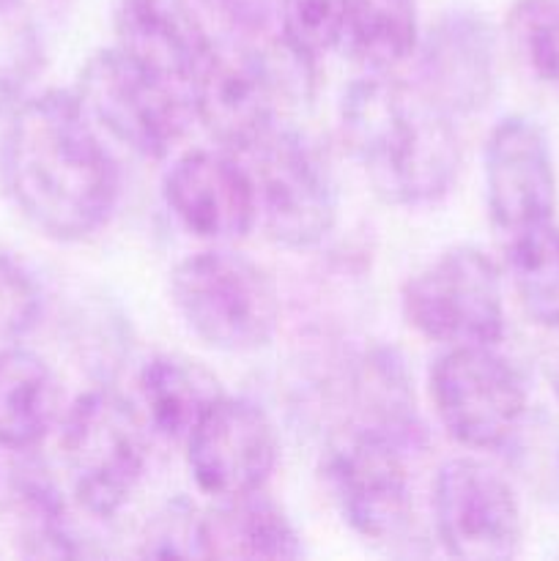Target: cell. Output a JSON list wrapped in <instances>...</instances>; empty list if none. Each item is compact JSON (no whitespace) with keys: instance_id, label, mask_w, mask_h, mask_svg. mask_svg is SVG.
<instances>
[{"instance_id":"cell-30","label":"cell","mask_w":559,"mask_h":561,"mask_svg":"<svg viewBox=\"0 0 559 561\" xmlns=\"http://www.w3.org/2000/svg\"><path fill=\"white\" fill-rule=\"evenodd\" d=\"M546 373H548V383H551V392H554V398H557V403H559V348L554 351V354H551V359H548V365H546Z\"/></svg>"},{"instance_id":"cell-6","label":"cell","mask_w":559,"mask_h":561,"mask_svg":"<svg viewBox=\"0 0 559 561\" xmlns=\"http://www.w3.org/2000/svg\"><path fill=\"white\" fill-rule=\"evenodd\" d=\"M403 318L444 345H497L504 337L499 268L477 247H455L403 285Z\"/></svg>"},{"instance_id":"cell-7","label":"cell","mask_w":559,"mask_h":561,"mask_svg":"<svg viewBox=\"0 0 559 561\" xmlns=\"http://www.w3.org/2000/svg\"><path fill=\"white\" fill-rule=\"evenodd\" d=\"M258 219L274 244L310 250L338 222V184L321 151L299 131L274 129L255 148Z\"/></svg>"},{"instance_id":"cell-5","label":"cell","mask_w":559,"mask_h":561,"mask_svg":"<svg viewBox=\"0 0 559 561\" xmlns=\"http://www.w3.org/2000/svg\"><path fill=\"white\" fill-rule=\"evenodd\" d=\"M75 99L96 129L142 159L168 157L195 118L192 93L124 49H99L77 77Z\"/></svg>"},{"instance_id":"cell-11","label":"cell","mask_w":559,"mask_h":561,"mask_svg":"<svg viewBox=\"0 0 559 561\" xmlns=\"http://www.w3.org/2000/svg\"><path fill=\"white\" fill-rule=\"evenodd\" d=\"M327 469L340 513L356 535L384 542L409 526L411 480L403 438L367 425L332 449Z\"/></svg>"},{"instance_id":"cell-24","label":"cell","mask_w":559,"mask_h":561,"mask_svg":"<svg viewBox=\"0 0 559 561\" xmlns=\"http://www.w3.org/2000/svg\"><path fill=\"white\" fill-rule=\"evenodd\" d=\"M502 449L537 499L559 502V425L551 416L529 409Z\"/></svg>"},{"instance_id":"cell-14","label":"cell","mask_w":559,"mask_h":561,"mask_svg":"<svg viewBox=\"0 0 559 561\" xmlns=\"http://www.w3.org/2000/svg\"><path fill=\"white\" fill-rule=\"evenodd\" d=\"M164 201L192 236L206 241L244 239L258 222L252 175L219 151H190L164 179Z\"/></svg>"},{"instance_id":"cell-29","label":"cell","mask_w":559,"mask_h":561,"mask_svg":"<svg viewBox=\"0 0 559 561\" xmlns=\"http://www.w3.org/2000/svg\"><path fill=\"white\" fill-rule=\"evenodd\" d=\"M33 75H36V71L22 69V66L0 64V115L9 107H16V102H20L22 91H25V85L31 82Z\"/></svg>"},{"instance_id":"cell-20","label":"cell","mask_w":559,"mask_h":561,"mask_svg":"<svg viewBox=\"0 0 559 561\" xmlns=\"http://www.w3.org/2000/svg\"><path fill=\"white\" fill-rule=\"evenodd\" d=\"M417 0H349L345 42L370 71H389L417 49Z\"/></svg>"},{"instance_id":"cell-25","label":"cell","mask_w":559,"mask_h":561,"mask_svg":"<svg viewBox=\"0 0 559 561\" xmlns=\"http://www.w3.org/2000/svg\"><path fill=\"white\" fill-rule=\"evenodd\" d=\"M349 0H277L283 42L296 55L316 60L345 36Z\"/></svg>"},{"instance_id":"cell-12","label":"cell","mask_w":559,"mask_h":561,"mask_svg":"<svg viewBox=\"0 0 559 561\" xmlns=\"http://www.w3.org/2000/svg\"><path fill=\"white\" fill-rule=\"evenodd\" d=\"M280 442L261 405L219 398L186 438V466L203 493L239 499L263 491L277 466Z\"/></svg>"},{"instance_id":"cell-13","label":"cell","mask_w":559,"mask_h":561,"mask_svg":"<svg viewBox=\"0 0 559 561\" xmlns=\"http://www.w3.org/2000/svg\"><path fill=\"white\" fill-rule=\"evenodd\" d=\"M488 214L504 236L554 219L557 173L551 148L535 121L507 115L491 129L482 153Z\"/></svg>"},{"instance_id":"cell-22","label":"cell","mask_w":559,"mask_h":561,"mask_svg":"<svg viewBox=\"0 0 559 561\" xmlns=\"http://www.w3.org/2000/svg\"><path fill=\"white\" fill-rule=\"evenodd\" d=\"M9 502L22 531L25 553L31 557H71L75 553L69 529H66L64 502L53 480L33 460L20 463L11 474Z\"/></svg>"},{"instance_id":"cell-10","label":"cell","mask_w":559,"mask_h":561,"mask_svg":"<svg viewBox=\"0 0 559 561\" xmlns=\"http://www.w3.org/2000/svg\"><path fill=\"white\" fill-rule=\"evenodd\" d=\"M433 524L455 559L502 561L521 548V507L510 482L477 458H453L433 482Z\"/></svg>"},{"instance_id":"cell-2","label":"cell","mask_w":559,"mask_h":561,"mask_svg":"<svg viewBox=\"0 0 559 561\" xmlns=\"http://www.w3.org/2000/svg\"><path fill=\"white\" fill-rule=\"evenodd\" d=\"M340 126L373 192L392 206H427L449 192L460 168L455 115L417 82L389 71L351 82Z\"/></svg>"},{"instance_id":"cell-27","label":"cell","mask_w":559,"mask_h":561,"mask_svg":"<svg viewBox=\"0 0 559 561\" xmlns=\"http://www.w3.org/2000/svg\"><path fill=\"white\" fill-rule=\"evenodd\" d=\"M148 557H201V513L173 504L146 531Z\"/></svg>"},{"instance_id":"cell-4","label":"cell","mask_w":559,"mask_h":561,"mask_svg":"<svg viewBox=\"0 0 559 561\" xmlns=\"http://www.w3.org/2000/svg\"><path fill=\"white\" fill-rule=\"evenodd\" d=\"M60 458L77 504L88 515L113 518L146 477V420L115 392H85L64 416Z\"/></svg>"},{"instance_id":"cell-15","label":"cell","mask_w":559,"mask_h":561,"mask_svg":"<svg viewBox=\"0 0 559 561\" xmlns=\"http://www.w3.org/2000/svg\"><path fill=\"white\" fill-rule=\"evenodd\" d=\"M417 85L455 118L486 107L497 91V36L486 16L444 14L422 42Z\"/></svg>"},{"instance_id":"cell-3","label":"cell","mask_w":559,"mask_h":561,"mask_svg":"<svg viewBox=\"0 0 559 561\" xmlns=\"http://www.w3.org/2000/svg\"><path fill=\"white\" fill-rule=\"evenodd\" d=\"M170 299L186 329L217 351H258L277 332V285L266 268L239 252L203 250L175 263Z\"/></svg>"},{"instance_id":"cell-16","label":"cell","mask_w":559,"mask_h":561,"mask_svg":"<svg viewBox=\"0 0 559 561\" xmlns=\"http://www.w3.org/2000/svg\"><path fill=\"white\" fill-rule=\"evenodd\" d=\"M118 49L192 93L214 42L190 0H118Z\"/></svg>"},{"instance_id":"cell-19","label":"cell","mask_w":559,"mask_h":561,"mask_svg":"<svg viewBox=\"0 0 559 561\" xmlns=\"http://www.w3.org/2000/svg\"><path fill=\"white\" fill-rule=\"evenodd\" d=\"M146 425L170 442H186L208 409L223 398L217 376L186 356L159 354L137 378Z\"/></svg>"},{"instance_id":"cell-8","label":"cell","mask_w":559,"mask_h":561,"mask_svg":"<svg viewBox=\"0 0 559 561\" xmlns=\"http://www.w3.org/2000/svg\"><path fill=\"white\" fill-rule=\"evenodd\" d=\"M438 422L469 449H502L529 411L521 373L493 345H453L431 370Z\"/></svg>"},{"instance_id":"cell-23","label":"cell","mask_w":559,"mask_h":561,"mask_svg":"<svg viewBox=\"0 0 559 561\" xmlns=\"http://www.w3.org/2000/svg\"><path fill=\"white\" fill-rule=\"evenodd\" d=\"M504 27L521 66L559 93V0H515Z\"/></svg>"},{"instance_id":"cell-26","label":"cell","mask_w":559,"mask_h":561,"mask_svg":"<svg viewBox=\"0 0 559 561\" xmlns=\"http://www.w3.org/2000/svg\"><path fill=\"white\" fill-rule=\"evenodd\" d=\"M42 288L16 257L0 250V343H14L36 327Z\"/></svg>"},{"instance_id":"cell-21","label":"cell","mask_w":559,"mask_h":561,"mask_svg":"<svg viewBox=\"0 0 559 561\" xmlns=\"http://www.w3.org/2000/svg\"><path fill=\"white\" fill-rule=\"evenodd\" d=\"M507 266L526 316L559 332V228L554 219L507 236Z\"/></svg>"},{"instance_id":"cell-18","label":"cell","mask_w":559,"mask_h":561,"mask_svg":"<svg viewBox=\"0 0 559 561\" xmlns=\"http://www.w3.org/2000/svg\"><path fill=\"white\" fill-rule=\"evenodd\" d=\"M60 387L47 362L27 348L0 351V449L31 453L58 420Z\"/></svg>"},{"instance_id":"cell-1","label":"cell","mask_w":559,"mask_h":561,"mask_svg":"<svg viewBox=\"0 0 559 561\" xmlns=\"http://www.w3.org/2000/svg\"><path fill=\"white\" fill-rule=\"evenodd\" d=\"M0 184L11 206L55 241L96 233L118 201V168L66 91L16 104L0 140Z\"/></svg>"},{"instance_id":"cell-28","label":"cell","mask_w":559,"mask_h":561,"mask_svg":"<svg viewBox=\"0 0 559 561\" xmlns=\"http://www.w3.org/2000/svg\"><path fill=\"white\" fill-rule=\"evenodd\" d=\"M212 14L239 33H258L272 16L277 0H201Z\"/></svg>"},{"instance_id":"cell-9","label":"cell","mask_w":559,"mask_h":561,"mask_svg":"<svg viewBox=\"0 0 559 561\" xmlns=\"http://www.w3.org/2000/svg\"><path fill=\"white\" fill-rule=\"evenodd\" d=\"M280 93L283 85L272 55L241 38L214 42L192 82V107L212 140L228 151L252 153L277 129Z\"/></svg>"},{"instance_id":"cell-17","label":"cell","mask_w":559,"mask_h":561,"mask_svg":"<svg viewBox=\"0 0 559 561\" xmlns=\"http://www.w3.org/2000/svg\"><path fill=\"white\" fill-rule=\"evenodd\" d=\"M301 540L283 510L261 491L223 499L201 515V559H296Z\"/></svg>"}]
</instances>
